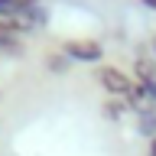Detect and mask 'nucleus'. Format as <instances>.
I'll return each instance as SVG.
<instances>
[{"label":"nucleus","mask_w":156,"mask_h":156,"mask_svg":"<svg viewBox=\"0 0 156 156\" xmlns=\"http://www.w3.org/2000/svg\"><path fill=\"white\" fill-rule=\"evenodd\" d=\"M94 78H98V85L104 88L111 98H124L130 111H140V107H146V94H143V88L136 85V78L124 75L120 68H114V65H101Z\"/></svg>","instance_id":"f257e3e1"},{"label":"nucleus","mask_w":156,"mask_h":156,"mask_svg":"<svg viewBox=\"0 0 156 156\" xmlns=\"http://www.w3.org/2000/svg\"><path fill=\"white\" fill-rule=\"evenodd\" d=\"M62 55H68V62H101L104 49L94 39H68L62 46Z\"/></svg>","instance_id":"f03ea898"},{"label":"nucleus","mask_w":156,"mask_h":156,"mask_svg":"<svg viewBox=\"0 0 156 156\" xmlns=\"http://www.w3.org/2000/svg\"><path fill=\"white\" fill-rule=\"evenodd\" d=\"M133 72H136V85L156 81V62L146 58V55H133Z\"/></svg>","instance_id":"7ed1b4c3"},{"label":"nucleus","mask_w":156,"mask_h":156,"mask_svg":"<svg viewBox=\"0 0 156 156\" xmlns=\"http://www.w3.org/2000/svg\"><path fill=\"white\" fill-rule=\"evenodd\" d=\"M136 117H140V127H143V133H150V136H156V107H140L136 111Z\"/></svg>","instance_id":"20e7f679"},{"label":"nucleus","mask_w":156,"mask_h":156,"mask_svg":"<svg viewBox=\"0 0 156 156\" xmlns=\"http://www.w3.org/2000/svg\"><path fill=\"white\" fill-rule=\"evenodd\" d=\"M124 111H127L124 101H107V104H104V117H111V120H120Z\"/></svg>","instance_id":"39448f33"},{"label":"nucleus","mask_w":156,"mask_h":156,"mask_svg":"<svg viewBox=\"0 0 156 156\" xmlns=\"http://www.w3.org/2000/svg\"><path fill=\"white\" fill-rule=\"evenodd\" d=\"M65 65H68V55H58V52H55V55L49 58V68H52V72H62Z\"/></svg>","instance_id":"423d86ee"},{"label":"nucleus","mask_w":156,"mask_h":156,"mask_svg":"<svg viewBox=\"0 0 156 156\" xmlns=\"http://www.w3.org/2000/svg\"><path fill=\"white\" fill-rule=\"evenodd\" d=\"M150 156H156V136L150 140Z\"/></svg>","instance_id":"0eeeda50"},{"label":"nucleus","mask_w":156,"mask_h":156,"mask_svg":"<svg viewBox=\"0 0 156 156\" xmlns=\"http://www.w3.org/2000/svg\"><path fill=\"white\" fill-rule=\"evenodd\" d=\"M140 3H146L150 10H156V0H140Z\"/></svg>","instance_id":"6e6552de"},{"label":"nucleus","mask_w":156,"mask_h":156,"mask_svg":"<svg viewBox=\"0 0 156 156\" xmlns=\"http://www.w3.org/2000/svg\"><path fill=\"white\" fill-rule=\"evenodd\" d=\"M153 55H156V39H153Z\"/></svg>","instance_id":"1a4fd4ad"}]
</instances>
